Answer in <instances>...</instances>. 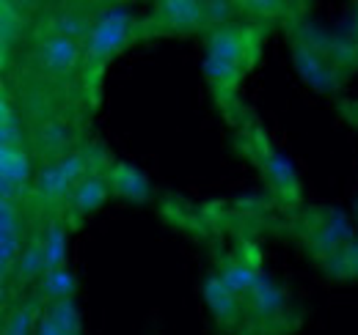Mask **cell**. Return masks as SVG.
I'll use <instances>...</instances> for the list:
<instances>
[{"mask_svg": "<svg viewBox=\"0 0 358 335\" xmlns=\"http://www.w3.org/2000/svg\"><path fill=\"white\" fill-rule=\"evenodd\" d=\"M289 42L301 77L322 94H336L348 75L356 69L358 50H348L325 34L317 36L312 28H298Z\"/></svg>", "mask_w": 358, "mask_h": 335, "instance_id": "cell-1", "label": "cell"}, {"mask_svg": "<svg viewBox=\"0 0 358 335\" xmlns=\"http://www.w3.org/2000/svg\"><path fill=\"white\" fill-rule=\"evenodd\" d=\"M143 34V25L135 20L133 14L122 6H113V8H105L96 14V22H94V31H91L89 42H86V52H83V75L86 77H99L105 64L110 58H116L124 47L138 39Z\"/></svg>", "mask_w": 358, "mask_h": 335, "instance_id": "cell-2", "label": "cell"}, {"mask_svg": "<svg viewBox=\"0 0 358 335\" xmlns=\"http://www.w3.org/2000/svg\"><path fill=\"white\" fill-rule=\"evenodd\" d=\"M83 52H86L83 42H72V39L52 36V34L42 31V36L36 39V44L28 52L31 75H39L47 80L69 77L78 69H83Z\"/></svg>", "mask_w": 358, "mask_h": 335, "instance_id": "cell-3", "label": "cell"}, {"mask_svg": "<svg viewBox=\"0 0 358 335\" xmlns=\"http://www.w3.org/2000/svg\"><path fill=\"white\" fill-rule=\"evenodd\" d=\"M257 31L259 28H254V25H234V22L210 31L207 58L231 64L248 75L259 58V50H262V34H257Z\"/></svg>", "mask_w": 358, "mask_h": 335, "instance_id": "cell-4", "label": "cell"}, {"mask_svg": "<svg viewBox=\"0 0 358 335\" xmlns=\"http://www.w3.org/2000/svg\"><path fill=\"white\" fill-rule=\"evenodd\" d=\"M245 316L254 327L259 330H275L287 316H289V297L281 286L273 283L268 272H259L257 283L243 299Z\"/></svg>", "mask_w": 358, "mask_h": 335, "instance_id": "cell-5", "label": "cell"}, {"mask_svg": "<svg viewBox=\"0 0 358 335\" xmlns=\"http://www.w3.org/2000/svg\"><path fill=\"white\" fill-rule=\"evenodd\" d=\"M152 34H199L207 31V3L201 0H163L143 22Z\"/></svg>", "mask_w": 358, "mask_h": 335, "instance_id": "cell-6", "label": "cell"}, {"mask_svg": "<svg viewBox=\"0 0 358 335\" xmlns=\"http://www.w3.org/2000/svg\"><path fill=\"white\" fill-rule=\"evenodd\" d=\"M353 239V231L348 225V220L336 209H322L314 211L312 223L303 231V242L312 255H317L320 261H325L331 253H336L342 245H348Z\"/></svg>", "mask_w": 358, "mask_h": 335, "instance_id": "cell-7", "label": "cell"}, {"mask_svg": "<svg viewBox=\"0 0 358 335\" xmlns=\"http://www.w3.org/2000/svg\"><path fill=\"white\" fill-rule=\"evenodd\" d=\"M34 165L28 149H3L0 146V201L20 204L25 193L34 190Z\"/></svg>", "mask_w": 358, "mask_h": 335, "instance_id": "cell-8", "label": "cell"}, {"mask_svg": "<svg viewBox=\"0 0 358 335\" xmlns=\"http://www.w3.org/2000/svg\"><path fill=\"white\" fill-rule=\"evenodd\" d=\"M110 193L113 190H110L108 173H102V170L94 168L80 184H75V190H72V195H69V201L64 207V220L69 225H78L83 217H89L91 211L99 209Z\"/></svg>", "mask_w": 358, "mask_h": 335, "instance_id": "cell-9", "label": "cell"}, {"mask_svg": "<svg viewBox=\"0 0 358 335\" xmlns=\"http://www.w3.org/2000/svg\"><path fill=\"white\" fill-rule=\"evenodd\" d=\"M31 143L39 151V157H45L47 163H55L64 154L75 151V132L64 119H42L31 132Z\"/></svg>", "mask_w": 358, "mask_h": 335, "instance_id": "cell-10", "label": "cell"}, {"mask_svg": "<svg viewBox=\"0 0 358 335\" xmlns=\"http://www.w3.org/2000/svg\"><path fill=\"white\" fill-rule=\"evenodd\" d=\"M257 163H259L265 179H268L270 190H273L278 198H284V201H298V176H295L292 165H289L281 154H275L270 146L259 143Z\"/></svg>", "mask_w": 358, "mask_h": 335, "instance_id": "cell-11", "label": "cell"}, {"mask_svg": "<svg viewBox=\"0 0 358 335\" xmlns=\"http://www.w3.org/2000/svg\"><path fill=\"white\" fill-rule=\"evenodd\" d=\"M204 299H207V308H210V313L215 316L218 327H234V325H240V319L245 316L243 299H240L237 294L229 292L218 275H210V278L204 281Z\"/></svg>", "mask_w": 358, "mask_h": 335, "instance_id": "cell-12", "label": "cell"}, {"mask_svg": "<svg viewBox=\"0 0 358 335\" xmlns=\"http://www.w3.org/2000/svg\"><path fill=\"white\" fill-rule=\"evenodd\" d=\"M94 22H96V14H86L80 8H55V11L47 14L42 31L52 34V36H64V39L86 44L91 31H94Z\"/></svg>", "mask_w": 358, "mask_h": 335, "instance_id": "cell-13", "label": "cell"}, {"mask_svg": "<svg viewBox=\"0 0 358 335\" xmlns=\"http://www.w3.org/2000/svg\"><path fill=\"white\" fill-rule=\"evenodd\" d=\"M259 272H262V269L257 267L254 258H245L243 253H231V255L221 258L215 275L224 281V286L229 289V292L237 294L240 299H245V294L251 292V286L257 283Z\"/></svg>", "mask_w": 358, "mask_h": 335, "instance_id": "cell-14", "label": "cell"}, {"mask_svg": "<svg viewBox=\"0 0 358 335\" xmlns=\"http://www.w3.org/2000/svg\"><path fill=\"white\" fill-rule=\"evenodd\" d=\"M108 179H110V190L113 195L130 201V204H143L152 198V184L149 179L130 163H113L108 168Z\"/></svg>", "mask_w": 358, "mask_h": 335, "instance_id": "cell-15", "label": "cell"}, {"mask_svg": "<svg viewBox=\"0 0 358 335\" xmlns=\"http://www.w3.org/2000/svg\"><path fill=\"white\" fill-rule=\"evenodd\" d=\"M47 275V255H45V245H42V234H31L28 239V248L22 253V258L17 261L14 267V292H22L25 286L31 283H39ZM11 281V278H8ZM6 281V283H8ZM3 283V286H6Z\"/></svg>", "mask_w": 358, "mask_h": 335, "instance_id": "cell-16", "label": "cell"}, {"mask_svg": "<svg viewBox=\"0 0 358 335\" xmlns=\"http://www.w3.org/2000/svg\"><path fill=\"white\" fill-rule=\"evenodd\" d=\"M75 184L64 176V170L55 165V163H45V165L36 170V179H34V195H39L42 201L52 204V207H66L69 195H72Z\"/></svg>", "mask_w": 358, "mask_h": 335, "instance_id": "cell-17", "label": "cell"}, {"mask_svg": "<svg viewBox=\"0 0 358 335\" xmlns=\"http://www.w3.org/2000/svg\"><path fill=\"white\" fill-rule=\"evenodd\" d=\"M66 220L64 214L50 217L42 231V245H45L47 255V272H58L66 269Z\"/></svg>", "mask_w": 358, "mask_h": 335, "instance_id": "cell-18", "label": "cell"}, {"mask_svg": "<svg viewBox=\"0 0 358 335\" xmlns=\"http://www.w3.org/2000/svg\"><path fill=\"white\" fill-rule=\"evenodd\" d=\"M45 305L39 297L14 302L11 308H6V319H3V335H31V327L36 322V316H42Z\"/></svg>", "mask_w": 358, "mask_h": 335, "instance_id": "cell-19", "label": "cell"}, {"mask_svg": "<svg viewBox=\"0 0 358 335\" xmlns=\"http://www.w3.org/2000/svg\"><path fill=\"white\" fill-rule=\"evenodd\" d=\"M75 297V275L69 269H58V272H47L39 281V299L42 305L58 302V299H69Z\"/></svg>", "mask_w": 358, "mask_h": 335, "instance_id": "cell-20", "label": "cell"}, {"mask_svg": "<svg viewBox=\"0 0 358 335\" xmlns=\"http://www.w3.org/2000/svg\"><path fill=\"white\" fill-rule=\"evenodd\" d=\"M328 275L336 278H356L358 275V239H350L348 245H342L336 253H331L325 261Z\"/></svg>", "mask_w": 358, "mask_h": 335, "instance_id": "cell-21", "label": "cell"}, {"mask_svg": "<svg viewBox=\"0 0 358 335\" xmlns=\"http://www.w3.org/2000/svg\"><path fill=\"white\" fill-rule=\"evenodd\" d=\"M3 119H0V146L3 149H25V137L28 132L22 129V121L17 113H11V102L8 96H3Z\"/></svg>", "mask_w": 358, "mask_h": 335, "instance_id": "cell-22", "label": "cell"}, {"mask_svg": "<svg viewBox=\"0 0 358 335\" xmlns=\"http://www.w3.org/2000/svg\"><path fill=\"white\" fill-rule=\"evenodd\" d=\"M45 313L66 335H83L80 333V311H78V305H75V297L50 302V305H45Z\"/></svg>", "mask_w": 358, "mask_h": 335, "instance_id": "cell-23", "label": "cell"}, {"mask_svg": "<svg viewBox=\"0 0 358 335\" xmlns=\"http://www.w3.org/2000/svg\"><path fill=\"white\" fill-rule=\"evenodd\" d=\"M36 335H66L50 316H47L45 311H42V316H39V330H36Z\"/></svg>", "mask_w": 358, "mask_h": 335, "instance_id": "cell-24", "label": "cell"}]
</instances>
